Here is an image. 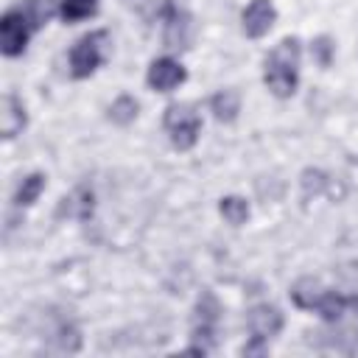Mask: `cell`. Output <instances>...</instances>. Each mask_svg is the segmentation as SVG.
Listing matches in <instances>:
<instances>
[{
    "instance_id": "6da1fadb",
    "label": "cell",
    "mask_w": 358,
    "mask_h": 358,
    "mask_svg": "<svg viewBox=\"0 0 358 358\" xmlns=\"http://www.w3.org/2000/svg\"><path fill=\"white\" fill-rule=\"evenodd\" d=\"M299 39L296 36H285L280 39L271 53L263 62V81L268 87L271 95L277 98H291L296 92V81H299Z\"/></svg>"
},
{
    "instance_id": "7a4b0ae2",
    "label": "cell",
    "mask_w": 358,
    "mask_h": 358,
    "mask_svg": "<svg viewBox=\"0 0 358 358\" xmlns=\"http://www.w3.org/2000/svg\"><path fill=\"white\" fill-rule=\"evenodd\" d=\"M109 34L106 31H90L70 48V73L73 78H90L109 56Z\"/></svg>"
},
{
    "instance_id": "3957f363",
    "label": "cell",
    "mask_w": 358,
    "mask_h": 358,
    "mask_svg": "<svg viewBox=\"0 0 358 358\" xmlns=\"http://www.w3.org/2000/svg\"><path fill=\"white\" fill-rule=\"evenodd\" d=\"M162 126H165L173 148L187 151L196 145V140L201 134V115L196 112L193 103H168Z\"/></svg>"
},
{
    "instance_id": "277c9868",
    "label": "cell",
    "mask_w": 358,
    "mask_h": 358,
    "mask_svg": "<svg viewBox=\"0 0 358 358\" xmlns=\"http://www.w3.org/2000/svg\"><path fill=\"white\" fill-rule=\"evenodd\" d=\"M218 319H221V305H218L215 294L201 291V296L196 302V310H193V338H196V347H201L204 352H210L215 347Z\"/></svg>"
},
{
    "instance_id": "5b68a950",
    "label": "cell",
    "mask_w": 358,
    "mask_h": 358,
    "mask_svg": "<svg viewBox=\"0 0 358 358\" xmlns=\"http://www.w3.org/2000/svg\"><path fill=\"white\" fill-rule=\"evenodd\" d=\"M31 22L25 20L22 8H8L3 17H0V50L3 56H20L25 48H28V36H31Z\"/></svg>"
},
{
    "instance_id": "8992f818",
    "label": "cell",
    "mask_w": 358,
    "mask_h": 358,
    "mask_svg": "<svg viewBox=\"0 0 358 358\" xmlns=\"http://www.w3.org/2000/svg\"><path fill=\"white\" fill-rule=\"evenodd\" d=\"M162 20H165V31H162V39L168 48L179 50V48H187L190 39H193V20L185 8L173 6V3H165L162 8Z\"/></svg>"
},
{
    "instance_id": "52a82bcc",
    "label": "cell",
    "mask_w": 358,
    "mask_h": 358,
    "mask_svg": "<svg viewBox=\"0 0 358 358\" xmlns=\"http://www.w3.org/2000/svg\"><path fill=\"white\" fill-rule=\"evenodd\" d=\"M282 324H285L282 310L277 305H268V302H260V305L249 308V313H246V327H249L252 338L268 341L282 330Z\"/></svg>"
},
{
    "instance_id": "ba28073f",
    "label": "cell",
    "mask_w": 358,
    "mask_h": 358,
    "mask_svg": "<svg viewBox=\"0 0 358 358\" xmlns=\"http://www.w3.org/2000/svg\"><path fill=\"white\" fill-rule=\"evenodd\" d=\"M185 78H187L185 67H182L176 59H171V56L154 59L151 67H148V73H145V81H148V87H151L154 92H171V90H176Z\"/></svg>"
},
{
    "instance_id": "9c48e42d",
    "label": "cell",
    "mask_w": 358,
    "mask_h": 358,
    "mask_svg": "<svg viewBox=\"0 0 358 358\" xmlns=\"http://www.w3.org/2000/svg\"><path fill=\"white\" fill-rule=\"evenodd\" d=\"M274 22H277V8L271 0H252L241 14V25H243V34L249 39L266 36Z\"/></svg>"
},
{
    "instance_id": "30bf717a",
    "label": "cell",
    "mask_w": 358,
    "mask_h": 358,
    "mask_svg": "<svg viewBox=\"0 0 358 358\" xmlns=\"http://www.w3.org/2000/svg\"><path fill=\"white\" fill-rule=\"evenodd\" d=\"M28 123V115H25V106L22 101L14 95V92H6L3 95V109H0V131L6 140H14Z\"/></svg>"
},
{
    "instance_id": "8fae6325",
    "label": "cell",
    "mask_w": 358,
    "mask_h": 358,
    "mask_svg": "<svg viewBox=\"0 0 358 358\" xmlns=\"http://www.w3.org/2000/svg\"><path fill=\"white\" fill-rule=\"evenodd\" d=\"M92 207H95V193L87 187V185H78L70 196L62 199V207H59V215H67V218H76V221H84L92 215Z\"/></svg>"
},
{
    "instance_id": "7c38bea8",
    "label": "cell",
    "mask_w": 358,
    "mask_h": 358,
    "mask_svg": "<svg viewBox=\"0 0 358 358\" xmlns=\"http://www.w3.org/2000/svg\"><path fill=\"white\" fill-rule=\"evenodd\" d=\"M210 112L218 123H232L241 112V95L238 90H218L213 98H210Z\"/></svg>"
},
{
    "instance_id": "4fadbf2b",
    "label": "cell",
    "mask_w": 358,
    "mask_h": 358,
    "mask_svg": "<svg viewBox=\"0 0 358 358\" xmlns=\"http://www.w3.org/2000/svg\"><path fill=\"white\" fill-rule=\"evenodd\" d=\"M322 294H324V288H322V282L316 277H299L291 285V302L296 308H302V310H313Z\"/></svg>"
},
{
    "instance_id": "5bb4252c",
    "label": "cell",
    "mask_w": 358,
    "mask_h": 358,
    "mask_svg": "<svg viewBox=\"0 0 358 358\" xmlns=\"http://www.w3.org/2000/svg\"><path fill=\"white\" fill-rule=\"evenodd\" d=\"M358 299H350V296H344V294H338V291H324L322 296H319V302H316V313L324 319V322H338L344 313H347V308L350 305H355Z\"/></svg>"
},
{
    "instance_id": "9a60e30c",
    "label": "cell",
    "mask_w": 358,
    "mask_h": 358,
    "mask_svg": "<svg viewBox=\"0 0 358 358\" xmlns=\"http://www.w3.org/2000/svg\"><path fill=\"white\" fill-rule=\"evenodd\" d=\"M42 190H45V173H28L20 185H17V190H14V204L17 207H31L39 196H42Z\"/></svg>"
},
{
    "instance_id": "2e32d148",
    "label": "cell",
    "mask_w": 358,
    "mask_h": 358,
    "mask_svg": "<svg viewBox=\"0 0 358 358\" xmlns=\"http://www.w3.org/2000/svg\"><path fill=\"white\" fill-rule=\"evenodd\" d=\"M59 11V17L64 20V22H81V20H87V17H92L95 11H98V0H59V6H56Z\"/></svg>"
},
{
    "instance_id": "e0dca14e",
    "label": "cell",
    "mask_w": 358,
    "mask_h": 358,
    "mask_svg": "<svg viewBox=\"0 0 358 358\" xmlns=\"http://www.w3.org/2000/svg\"><path fill=\"white\" fill-rule=\"evenodd\" d=\"M218 213L224 215L227 224L241 227V224H246V218H249V204H246V199H241V196H224V199L218 201Z\"/></svg>"
},
{
    "instance_id": "ac0fdd59",
    "label": "cell",
    "mask_w": 358,
    "mask_h": 358,
    "mask_svg": "<svg viewBox=\"0 0 358 358\" xmlns=\"http://www.w3.org/2000/svg\"><path fill=\"white\" fill-rule=\"evenodd\" d=\"M22 14H25V20L31 22V28L36 31V28H42L50 17H53V11H59V8H53V3L50 0H22Z\"/></svg>"
},
{
    "instance_id": "d6986e66",
    "label": "cell",
    "mask_w": 358,
    "mask_h": 358,
    "mask_svg": "<svg viewBox=\"0 0 358 358\" xmlns=\"http://www.w3.org/2000/svg\"><path fill=\"white\" fill-rule=\"evenodd\" d=\"M137 112H140V103H137L131 95H120V98H115L112 106H109V120L117 123V126H129V123L137 117Z\"/></svg>"
},
{
    "instance_id": "ffe728a7",
    "label": "cell",
    "mask_w": 358,
    "mask_h": 358,
    "mask_svg": "<svg viewBox=\"0 0 358 358\" xmlns=\"http://www.w3.org/2000/svg\"><path fill=\"white\" fill-rule=\"evenodd\" d=\"M53 338H56V347H59L62 352H78V347H81V333H78V327L70 324V322H62Z\"/></svg>"
},
{
    "instance_id": "44dd1931",
    "label": "cell",
    "mask_w": 358,
    "mask_h": 358,
    "mask_svg": "<svg viewBox=\"0 0 358 358\" xmlns=\"http://www.w3.org/2000/svg\"><path fill=\"white\" fill-rule=\"evenodd\" d=\"M310 56H313V62H316L319 67H330V64H333V56H336L333 39H330V36H316V39L310 42Z\"/></svg>"
},
{
    "instance_id": "7402d4cb",
    "label": "cell",
    "mask_w": 358,
    "mask_h": 358,
    "mask_svg": "<svg viewBox=\"0 0 358 358\" xmlns=\"http://www.w3.org/2000/svg\"><path fill=\"white\" fill-rule=\"evenodd\" d=\"M324 185H327V176L319 168H308L302 173V190H305V196H319L324 190Z\"/></svg>"
},
{
    "instance_id": "603a6c76",
    "label": "cell",
    "mask_w": 358,
    "mask_h": 358,
    "mask_svg": "<svg viewBox=\"0 0 358 358\" xmlns=\"http://www.w3.org/2000/svg\"><path fill=\"white\" fill-rule=\"evenodd\" d=\"M266 344H268V341H263V338H252L249 344H243L241 352H243V355H263V352H266Z\"/></svg>"
}]
</instances>
